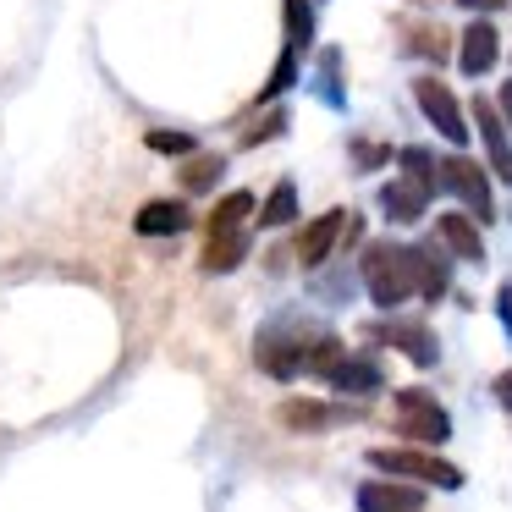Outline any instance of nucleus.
Listing matches in <instances>:
<instances>
[{
	"mask_svg": "<svg viewBox=\"0 0 512 512\" xmlns=\"http://www.w3.org/2000/svg\"><path fill=\"white\" fill-rule=\"evenodd\" d=\"M254 215V193H226L221 204L210 210V237H226V232H243V221Z\"/></svg>",
	"mask_w": 512,
	"mask_h": 512,
	"instance_id": "dca6fc26",
	"label": "nucleus"
},
{
	"mask_svg": "<svg viewBox=\"0 0 512 512\" xmlns=\"http://www.w3.org/2000/svg\"><path fill=\"white\" fill-rule=\"evenodd\" d=\"M375 342H391L397 353H408L419 369H430L435 358H441V347H435V336L424 331V325H375Z\"/></svg>",
	"mask_w": 512,
	"mask_h": 512,
	"instance_id": "f8f14e48",
	"label": "nucleus"
},
{
	"mask_svg": "<svg viewBox=\"0 0 512 512\" xmlns=\"http://www.w3.org/2000/svg\"><path fill=\"white\" fill-rule=\"evenodd\" d=\"M342 364H347V347L336 342V336H314V347H309V358H303V369H309V375H320V380H331Z\"/></svg>",
	"mask_w": 512,
	"mask_h": 512,
	"instance_id": "6ab92c4d",
	"label": "nucleus"
},
{
	"mask_svg": "<svg viewBox=\"0 0 512 512\" xmlns=\"http://www.w3.org/2000/svg\"><path fill=\"white\" fill-rule=\"evenodd\" d=\"M457 6H468V12H496V6H507V0H457Z\"/></svg>",
	"mask_w": 512,
	"mask_h": 512,
	"instance_id": "72a5a7b5",
	"label": "nucleus"
},
{
	"mask_svg": "<svg viewBox=\"0 0 512 512\" xmlns=\"http://www.w3.org/2000/svg\"><path fill=\"white\" fill-rule=\"evenodd\" d=\"M281 424H287V430H325V424H331V408H325V402L292 397V402H281Z\"/></svg>",
	"mask_w": 512,
	"mask_h": 512,
	"instance_id": "412c9836",
	"label": "nucleus"
},
{
	"mask_svg": "<svg viewBox=\"0 0 512 512\" xmlns=\"http://www.w3.org/2000/svg\"><path fill=\"white\" fill-rule=\"evenodd\" d=\"M490 391H496V402L512 413V369H501V375H496V386H490Z\"/></svg>",
	"mask_w": 512,
	"mask_h": 512,
	"instance_id": "2f4dec72",
	"label": "nucleus"
},
{
	"mask_svg": "<svg viewBox=\"0 0 512 512\" xmlns=\"http://www.w3.org/2000/svg\"><path fill=\"white\" fill-rule=\"evenodd\" d=\"M342 232H347V210H325L320 221H309V226L298 232V259H303L309 270L325 265V254L336 248V237H342Z\"/></svg>",
	"mask_w": 512,
	"mask_h": 512,
	"instance_id": "1a4fd4ad",
	"label": "nucleus"
},
{
	"mask_svg": "<svg viewBox=\"0 0 512 512\" xmlns=\"http://www.w3.org/2000/svg\"><path fill=\"white\" fill-rule=\"evenodd\" d=\"M309 336H292L287 325H270V331H259V342H254V358H259V369L265 375H276V380H292L303 369V358H309Z\"/></svg>",
	"mask_w": 512,
	"mask_h": 512,
	"instance_id": "39448f33",
	"label": "nucleus"
},
{
	"mask_svg": "<svg viewBox=\"0 0 512 512\" xmlns=\"http://www.w3.org/2000/svg\"><path fill=\"white\" fill-rule=\"evenodd\" d=\"M133 232H144V237H177V232H188V204H182V199H149L144 210L133 215Z\"/></svg>",
	"mask_w": 512,
	"mask_h": 512,
	"instance_id": "9b49d317",
	"label": "nucleus"
},
{
	"mask_svg": "<svg viewBox=\"0 0 512 512\" xmlns=\"http://www.w3.org/2000/svg\"><path fill=\"white\" fill-rule=\"evenodd\" d=\"M496 105H501V116H507V133H512V83H501V100H496Z\"/></svg>",
	"mask_w": 512,
	"mask_h": 512,
	"instance_id": "473e14b6",
	"label": "nucleus"
},
{
	"mask_svg": "<svg viewBox=\"0 0 512 512\" xmlns=\"http://www.w3.org/2000/svg\"><path fill=\"white\" fill-rule=\"evenodd\" d=\"M435 232H441V248H452L457 259H468V265H479V259H485V237H479V221H474V215L446 210L441 221H435Z\"/></svg>",
	"mask_w": 512,
	"mask_h": 512,
	"instance_id": "9d476101",
	"label": "nucleus"
},
{
	"mask_svg": "<svg viewBox=\"0 0 512 512\" xmlns=\"http://www.w3.org/2000/svg\"><path fill=\"white\" fill-rule=\"evenodd\" d=\"M149 149H155V155H193V138L171 133V127H155V133H149Z\"/></svg>",
	"mask_w": 512,
	"mask_h": 512,
	"instance_id": "bb28decb",
	"label": "nucleus"
},
{
	"mask_svg": "<svg viewBox=\"0 0 512 512\" xmlns=\"http://www.w3.org/2000/svg\"><path fill=\"white\" fill-rule=\"evenodd\" d=\"M331 386L336 391H375L380 386V364H375V358H353V353H347V364L331 375Z\"/></svg>",
	"mask_w": 512,
	"mask_h": 512,
	"instance_id": "a211bd4d",
	"label": "nucleus"
},
{
	"mask_svg": "<svg viewBox=\"0 0 512 512\" xmlns=\"http://www.w3.org/2000/svg\"><path fill=\"white\" fill-rule=\"evenodd\" d=\"M298 83V56L292 50H281V61H276V72L265 78V89H259V105H270V100H281V94Z\"/></svg>",
	"mask_w": 512,
	"mask_h": 512,
	"instance_id": "a878e982",
	"label": "nucleus"
},
{
	"mask_svg": "<svg viewBox=\"0 0 512 512\" xmlns=\"http://www.w3.org/2000/svg\"><path fill=\"white\" fill-rule=\"evenodd\" d=\"M243 254H248V232H226V237H210V243H204L199 265L210 270V276H226V270L243 265Z\"/></svg>",
	"mask_w": 512,
	"mask_h": 512,
	"instance_id": "2eb2a0df",
	"label": "nucleus"
},
{
	"mask_svg": "<svg viewBox=\"0 0 512 512\" xmlns=\"http://www.w3.org/2000/svg\"><path fill=\"white\" fill-rule=\"evenodd\" d=\"M424 204H430V188H419V182H408V177H397V182L380 188V210H386V221H397V226L419 221Z\"/></svg>",
	"mask_w": 512,
	"mask_h": 512,
	"instance_id": "4468645a",
	"label": "nucleus"
},
{
	"mask_svg": "<svg viewBox=\"0 0 512 512\" xmlns=\"http://www.w3.org/2000/svg\"><path fill=\"white\" fill-rule=\"evenodd\" d=\"M397 166H402V177H408V182H419V188H441V166H435V160H430V149H402V155H397Z\"/></svg>",
	"mask_w": 512,
	"mask_h": 512,
	"instance_id": "b1692460",
	"label": "nucleus"
},
{
	"mask_svg": "<svg viewBox=\"0 0 512 512\" xmlns=\"http://www.w3.org/2000/svg\"><path fill=\"white\" fill-rule=\"evenodd\" d=\"M287 133V111H270L265 122L254 127V133H243V149H254V144H265V138H281Z\"/></svg>",
	"mask_w": 512,
	"mask_h": 512,
	"instance_id": "c85d7f7f",
	"label": "nucleus"
},
{
	"mask_svg": "<svg viewBox=\"0 0 512 512\" xmlns=\"http://www.w3.org/2000/svg\"><path fill=\"white\" fill-rule=\"evenodd\" d=\"M358 512H424V496L408 479H364L358 485Z\"/></svg>",
	"mask_w": 512,
	"mask_h": 512,
	"instance_id": "0eeeda50",
	"label": "nucleus"
},
{
	"mask_svg": "<svg viewBox=\"0 0 512 512\" xmlns=\"http://www.w3.org/2000/svg\"><path fill=\"white\" fill-rule=\"evenodd\" d=\"M413 270H419V298L435 303L446 292V259H441V248L419 243V248H413Z\"/></svg>",
	"mask_w": 512,
	"mask_h": 512,
	"instance_id": "f3484780",
	"label": "nucleus"
},
{
	"mask_svg": "<svg viewBox=\"0 0 512 512\" xmlns=\"http://www.w3.org/2000/svg\"><path fill=\"white\" fill-rule=\"evenodd\" d=\"M364 287L380 309H397L419 292V270H413V248L402 243H369L364 248Z\"/></svg>",
	"mask_w": 512,
	"mask_h": 512,
	"instance_id": "f257e3e1",
	"label": "nucleus"
},
{
	"mask_svg": "<svg viewBox=\"0 0 512 512\" xmlns=\"http://www.w3.org/2000/svg\"><path fill=\"white\" fill-rule=\"evenodd\" d=\"M287 221H298V188H292V182H276L265 210H259V226H287Z\"/></svg>",
	"mask_w": 512,
	"mask_h": 512,
	"instance_id": "4be33fe9",
	"label": "nucleus"
},
{
	"mask_svg": "<svg viewBox=\"0 0 512 512\" xmlns=\"http://www.w3.org/2000/svg\"><path fill=\"white\" fill-rule=\"evenodd\" d=\"M496 314H501V331L512 336V281H507V287L496 292Z\"/></svg>",
	"mask_w": 512,
	"mask_h": 512,
	"instance_id": "7c9ffc66",
	"label": "nucleus"
},
{
	"mask_svg": "<svg viewBox=\"0 0 512 512\" xmlns=\"http://www.w3.org/2000/svg\"><path fill=\"white\" fill-rule=\"evenodd\" d=\"M369 463L391 479H408V485H441V490H457L463 485V468L446 463L435 452H419V446H375Z\"/></svg>",
	"mask_w": 512,
	"mask_h": 512,
	"instance_id": "f03ea898",
	"label": "nucleus"
},
{
	"mask_svg": "<svg viewBox=\"0 0 512 512\" xmlns=\"http://www.w3.org/2000/svg\"><path fill=\"white\" fill-rule=\"evenodd\" d=\"M391 424H397L402 441H419V446H441L446 435H452V413L419 386L397 391V402H391Z\"/></svg>",
	"mask_w": 512,
	"mask_h": 512,
	"instance_id": "7ed1b4c3",
	"label": "nucleus"
},
{
	"mask_svg": "<svg viewBox=\"0 0 512 512\" xmlns=\"http://www.w3.org/2000/svg\"><path fill=\"white\" fill-rule=\"evenodd\" d=\"M320 100L325 105H331V111H342V83H336V50H325V56H320Z\"/></svg>",
	"mask_w": 512,
	"mask_h": 512,
	"instance_id": "cd10ccee",
	"label": "nucleus"
},
{
	"mask_svg": "<svg viewBox=\"0 0 512 512\" xmlns=\"http://www.w3.org/2000/svg\"><path fill=\"white\" fill-rule=\"evenodd\" d=\"M441 188H452L457 199L474 210V221H490L496 215V199H490V182H485V166H474L468 155H452L441 160Z\"/></svg>",
	"mask_w": 512,
	"mask_h": 512,
	"instance_id": "423d86ee",
	"label": "nucleus"
},
{
	"mask_svg": "<svg viewBox=\"0 0 512 512\" xmlns=\"http://www.w3.org/2000/svg\"><path fill=\"white\" fill-rule=\"evenodd\" d=\"M413 100H419V111L430 116V127H435V133H441L452 149L468 144V116H463V105L452 100V89H446L441 78H419V83H413Z\"/></svg>",
	"mask_w": 512,
	"mask_h": 512,
	"instance_id": "20e7f679",
	"label": "nucleus"
},
{
	"mask_svg": "<svg viewBox=\"0 0 512 512\" xmlns=\"http://www.w3.org/2000/svg\"><path fill=\"white\" fill-rule=\"evenodd\" d=\"M314 45V6L309 0H287V50L303 56Z\"/></svg>",
	"mask_w": 512,
	"mask_h": 512,
	"instance_id": "aec40b11",
	"label": "nucleus"
},
{
	"mask_svg": "<svg viewBox=\"0 0 512 512\" xmlns=\"http://www.w3.org/2000/svg\"><path fill=\"white\" fill-rule=\"evenodd\" d=\"M353 160L358 166H380V160H386V144H353Z\"/></svg>",
	"mask_w": 512,
	"mask_h": 512,
	"instance_id": "c756f323",
	"label": "nucleus"
},
{
	"mask_svg": "<svg viewBox=\"0 0 512 512\" xmlns=\"http://www.w3.org/2000/svg\"><path fill=\"white\" fill-rule=\"evenodd\" d=\"M221 171H226L221 155H193L188 166H182V188H188V193H210Z\"/></svg>",
	"mask_w": 512,
	"mask_h": 512,
	"instance_id": "393cba45",
	"label": "nucleus"
},
{
	"mask_svg": "<svg viewBox=\"0 0 512 512\" xmlns=\"http://www.w3.org/2000/svg\"><path fill=\"white\" fill-rule=\"evenodd\" d=\"M496 50H501L496 28H490V23H468L463 50H457V67H463L468 78H485V72L496 67Z\"/></svg>",
	"mask_w": 512,
	"mask_h": 512,
	"instance_id": "ddd939ff",
	"label": "nucleus"
},
{
	"mask_svg": "<svg viewBox=\"0 0 512 512\" xmlns=\"http://www.w3.org/2000/svg\"><path fill=\"white\" fill-rule=\"evenodd\" d=\"M474 127H479V138H485L490 171H496L501 182H512V144H507V122H501L496 100H485V94L474 100Z\"/></svg>",
	"mask_w": 512,
	"mask_h": 512,
	"instance_id": "6e6552de",
	"label": "nucleus"
},
{
	"mask_svg": "<svg viewBox=\"0 0 512 512\" xmlns=\"http://www.w3.org/2000/svg\"><path fill=\"white\" fill-rule=\"evenodd\" d=\"M408 50H419V56H430V61H446L452 56V39L435 23H408Z\"/></svg>",
	"mask_w": 512,
	"mask_h": 512,
	"instance_id": "5701e85b",
	"label": "nucleus"
}]
</instances>
